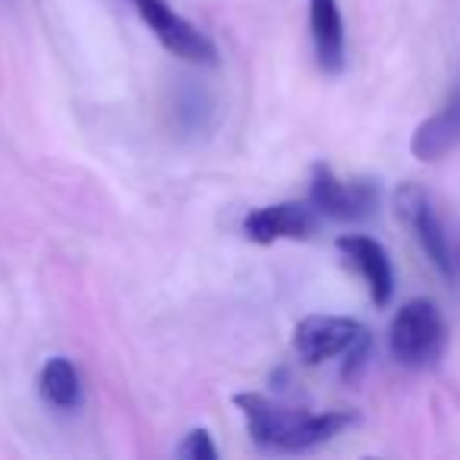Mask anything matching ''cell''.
Segmentation results:
<instances>
[{"instance_id":"obj_1","label":"cell","mask_w":460,"mask_h":460,"mask_svg":"<svg viewBox=\"0 0 460 460\" xmlns=\"http://www.w3.org/2000/svg\"><path fill=\"white\" fill-rule=\"evenodd\" d=\"M234 403L243 413L250 438L256 441V447L269 454L313 451V447L325 445V441H332L334 435H341L357 422V416L347 413V410L306 413V410L281 407V403H275L265 394H256V391L237 394Z\"/></svg>"},{"instance_id":"obj_2","label":"cell","mask_w":460,"mask_h":460,"mask_svg":"<svg viewBox=\"0 0 460 460\" xmlns=\"http://www.w3.org/2000/svg\"><path fill=\"white\" fill-rule=\"evenodd\" d=\"M294 350L309 366L328 363V359H344V376L350 378L369 357L372 334L357 319L306 315L294 332Z\"/></svg>"},{"instance_id":"obj_3","label":"cell","mask_w":460,"mask_h":460,"mask_svg":"<svg viewBox=\"0 0 460 460\" xmlns=\"http://www.w3.org/2000/svg\"><path fill=\"white\" fill-rule=\"evenodd\" d=\"M445 319L432 300H410L391 319L388 347L391 357L407 369H426L441 359L445 350Z\"/></svg>"},{"instance_id":"obj_4","label":"cell","mask_w":460,"mask_h":460,"mask_svg":"<svg viewBox=\"0 0 460 460\" xmlns=\"http://www.w3.org/2000/svg\"><path fill=\"white\" fill-rule=\"evenodd\" d=\"M394 211H397V217L407 224L410 234L416 237V243H420V250L426 252L432 269L438 271L447 284L457 281V271H460L457 252H454L451 243H447L441 217H438V211H435L429 192L422 190L420 183H401L394 190Z\"/></svg>"},{"instance_id":"obj_5","label":"cell","mask_w":460,"mask_h":460,"mask_svg":"<svg viewBox=\"0 0 460 460\" xmlns=\"http://www.w3.org/2000/svg\"><path fill=\"white\" fill-rule=\"evenodd\" d=\"M136 13L142 16L155 39L171 51L173 58L186 60V64L211 66L217 64V48L205 32H199L186 16H180L167 0H133Z\"/></svg>"},{"instance_id":"obj_6","label":"cell","mask_w":460,"mask_h":460,"mask_svg":"<svg viewBox=\"0 0 460 460\" xmlns=\"http://www.w3.org/2000/svg\"><path fill=\"white\" fill-rule=\"evenodd\" d=\"M309 202L322 217H332V221H366L378 208V186L372 180L347 183L319 161L309 180Z\"/></svg>"},{"instance_id":"obj_7","label":"cell","mask_w":460,"mask_h":460,"mask_svg":"<svg viewBox=\"0 0 460 460\" xmlns=\"http://www.w3.org/2000/svg\"><path fill=\"white\" fill-rule=\"evenodd\" d=\"M322 215L313 202H278L246 215L243 234L252 243H278V240H309L319 230Z\"/></svg>"},{"instance_id":"obj_8","label":"cell","mask_w":460,"mask_h":460,"mask_svg":"<svg viewBox=\"0 0 460 460\" xmlns=\"http://www.w3.org/2000/svg\"><path fill=\"white\" fill-rule=\"evenodd\" d=\"M338 252L363 278L372 303L376 306H388L391 296H394V269H391L385 246L378 240L366 237V234H344V237H338Z\"/></svg>"},{"instance_id":"obj_9","label":"cell","mask_w":460,"mask_h":460,"mask_svg":"<svg viewBox=\"0 0 460 460\" xmlns=\"http://www.w3.org/2000/svg\"><path fill=\"white\" fill-rule=\"evenodd\" d=\"M460 146V85L435 114H429L410 136V152L420 161H438Z\"/></svg>"},{"instance_id":"obj_10","label":"cell","mask_w":460,"mask_h":460,"mask_svg":"<svg viewBox=\"0 0 460 460\" xmlns=\"http://www.w3.org/2000/svg\"><path fill=\"white\" fill-rule=\"evenodd\" d=\"M309 35H313L319 66L328 76H338L347 64L344 16L338 0H309Z\"/></svg>"},{"instance_id":"obj_11","label":"cell","mask_w":460,"mask_h":460,"mask_svg":"<svg viewBox=\"0 0 460 460\" xmlns=\"http://www.w3.org/2000/svg\"><path fill=\"white\" fill-rule=\"evenodd\" d=\"M39 391L51 407L79 410L83 407V378L66 357H51L39 372Z\"/></svg>"},{"instance_id":"obj_12","label":"cell","mask_w":460,"mask_h":460,"mask_svg":"<svg viewBox=\"0 0 460 460\" xmlns=\"http://www.w3.org/2000/svg\"><path fill=\"white\" fill-rule=\"evenodd\" d=\"M173 117H177L180 129L186 136L208 133L211 120H215V98L208 95V89L183 79V85L177 89V98H173Z\"/></svg>"},{"instance_id":"obj_13","label":"cell","mask_w":460,"mask_h":460,"mask_svg":"<svg viewBox=\"0 0 460 460\" xmlns=\"http://www.w3.org/2000/svg\"><path fill=\"white\" fill-rule=\"evenodd\" d=\"M177 457L180 460H217V447L205 429H192L183 438V445L177 447Z\"/></svg>"},{"instance_id":"obj_14","label":"cell","mask_w":460,"mask_h":460,"mask_svg":"<svg viewBox=\"0 0 460 460\" xmlns=\"http://www.w3.org/2000/svg\"><path fill=\"white\" fill-rule=\"evenodd\" d=\"M457 265H460V246H457Z\"/></svg>"}]
</instances>
